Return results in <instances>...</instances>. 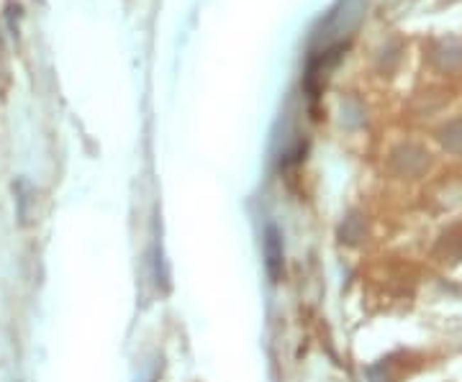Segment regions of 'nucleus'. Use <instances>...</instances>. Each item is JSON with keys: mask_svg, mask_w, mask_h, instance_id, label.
Masks as SVG:
<instances>
[{"mask_svg": "<svg viewBox=\"0 0 462 382\" xmlns=\"http://www.w3.org/2000/svg\"><path fill=\"white\" fill-rule=\"evenodd\" d=\"M265 259H268V272L273 280L282 275V239L277 228L270 226L265 234Z\"/></svg>", "mask_w": 462, "mask_h": 382, "instance_id": "1", "label": "nucleus"}]
</instances>
